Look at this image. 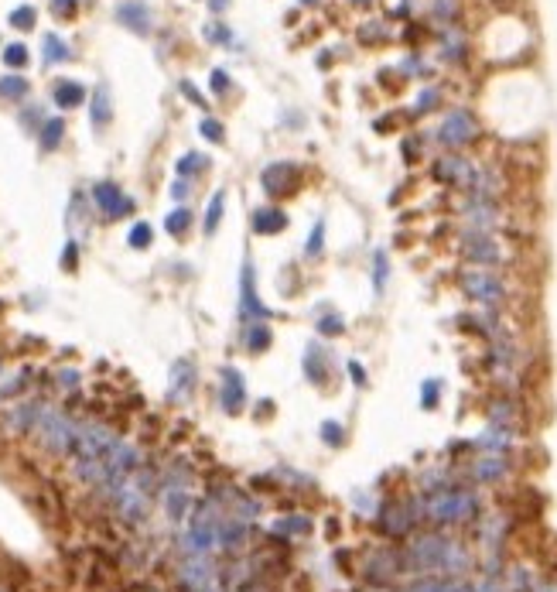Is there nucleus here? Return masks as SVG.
<instances>
[{
  "label": "nucleus",
  "mask_w": 557,
  "mask_h": 592,
  "mask_svg": "<svg viewBox=\"0 0 557 592\" xmlns=\"http://www.w3.org/2000/svg\"><path fill=\"white\" fill-rule=\"evenodd\" d=\"M154 483H157V476L147 469V466H140L130 479H123L120 486H116V493L110 496L113 500V510L116 517L123 520V524H144L147 520V510H151V496H154Z\"/></svg>",
  "instance_id": "1"
},
{
  "label": "nucleus",
  "mask_w": 557,
  "mask_h": 592,
  "mask_svg": "<svg viewBox=\"0 0 557 592\" xmlns=\"http://www.w3.org/2000/svg\"><path fill=\"white\" fill-rule=\"evenodd\" d=\"M35 438L38 445L48 455H72V445H76L79 435V421L69 411H62L55 404H45L38 415V425H35Z\"/></svg>",
  "instance_id": "2"
},
{
  "label": "nucleus",
  "mask_w": 557,
  "mask_h": 592,
  "mask_svg": "<svg viewBox=\"0 0 557 592\" xmlns=\"http://www.w3.org/2000/svg\"><path fill=\"white\" fill-rule=\"evenodd\" d=\"M479 513V496L468 490H434L424 500V517L434 524H465Z\"/></svg>",
  "instance_id": "3"
},
{
  "label": "nucleus",
  "mask_w": 557,
  "mask_h": 592,
  "mask_svg": "<svg viewBox=\"0 0 557 592\" xmlns=\"http://www.w3.org/2000/svg\"><path fill=\"white\" fill-rule=\"evenodd\" d=\"M113 442H116V435L110 425H103V421H79L72 459L76 462H103L106 452L113 449Z\"/></svg>",
  "instance_id": "4"
},
{
  "label": "nucleus",
  "mask_w": 557,
  "mask_h": 592,
  "mask_svg": "<svg viewBox=\"0 0 557 592\" xmlns=\"http://www.w3.org/2000/svg\"><path fill=\"white\" fill-rule=\"evenodd\" d=\"M448 548H451V541L444 534H421L407 544L404 565L417 569V572H441Z\"/></svg>",
  "instance_id": "5"
},
{
  "label": "nucleus",
  "mask_w": 557,
  "mask_h": 592,
  "mask_svg": "<svg viewBox=\"0 0 557 592\" xmlns=\"http://www.w3.org/2000/svg\"><path fill=\"white\" fill-rule=\"evenodd\" d=\"M461 288H465V295L472 298V301L489 305V308H496V305L506 301V284H502L493 271H485V267L465 271V274H461Z\"/></svg>",
  "instance_id": "6"
},
{
  "label": "nucleus",
  "mask_w": 557,
  "mask_h": 592,
  "mask_svg": "<svg viewBox=\"0 0 557 592\" xmlns=\"http://www.w3.org/2000/svg\"><path fill=\"white\" fill-rule=\"evenodd\" d=\"M476 134H479V123L472 120L468 110H451L441 120V127H438V140H441L444 147H461V144L476 140Z\"/></svg>",
  "instance_id": "7"
},
{
  "label": "nucleus",
  "mask_w": 557,
  "mask_h": 592,
  "mask_svg": "<svg viewBox=\"0 0 557 592\" xmlns=\"http://www.w3.org/2000/svg\"><path fill=\"white\" fill-rule=\"evenodd\" d=\"M461 254L468 257L472 264H479V267H493V264L502 260V247L493 240V233H465Z\"/></svg>",
  "instance_id": "8"
},
{
  "label": "nucleus",
  "mask_w": 557,
  "mask_h": 592,
  "mask_svg": "<svg viewBox=\"0 0 557 592\" xmlns=\"http://www.w3.org/2000/svg\"><path fill=\"white\" fill-rule=\"evenodd\" d=\"M93 202L99 206V213L106 219H120V216H130L134 213V199H127L113 181H99L93 189Z\"/></svg>",
  "instance_id": "9"
},
{
  "label": "nucleus",
  "mask_w": 557,
  "mask_h": 592,
  "mask_svg": "<svg viewBox=\"0 0 557 592\" xmlns=\"http://www.w3.org/2000/svg\"><path fill=\"white\" fill-rule=\"evenodd\" d=\"M41 408H45V401H38V397H28V401L11 404V411H7V418H4L7 432L11 435H31L35 432V425H38Z\"/></svg>",
  "instance_id": "10"
},
{
  "label": "nucleus",
  "mask_w": 557,
  "mask_h": 592,
  "mask_svg": "<svg viewBox=\"0 0 557 592\" xmlns=\"http://www.w3.org/2000/svg\"><path fill=\"white\" fill-rule=\"evenodd\" d=\"M161 507H164L171 524L189 520V513H192V493H189V486H185V483H164V490H161Z\"/></svg>",
  "instance_id": "11"
},
{
  "label": "nucleus",
  "mask_w": 557,
  "mask_h": 592,
  "mask_svg": "<svg viewBox=\"0 0 557 592\" xmlns=\"http://www.w3.org/2000/svg\"><path fill=\"white\" fill-rule=\"evenodd\" d=\"M410 507H404V503H386L383 510H380V517H376V524H380V531L386 534V537H407L410 534V527H414V520L417 517H410Z\"/></svg>",
  "instance_id": "12"
},
{
  "label": "nucleus",
  "mask_w": 557,
  "mask_h": 592,
  "mask_svg": "<svg viewBox=\"0 0 557 592\" xmlns=\"http://www.w3.org/2000/svg\"><path fill=\"white\" fill-rule=\"evenodd\" d=\"M465 226H468V233H493L500 226V209L493 202L472 199L465 206Z\"/></svg>",
  "instance_id": "13"
},
{
  "label": "nucleus",
  "mask_w": 557,
  "mask_h": 592,
  "mask_svg": "<svg viewBox=\"0 0 557 592\" xmlns=\"http://www.w3.org/2000/svg\"><path fill=\"white\" fill-rule=\"evenodd\" d=\"M294 164H288V161H277V164H267L264 168V175H260V181H264V192L267 196H288V192H294Z\"/></svg>",
  "instance_id": "14"
},
{
  "label": "nucleus",
  "mask_w": 557,
  "mask_h": 592,
  "mask_svg": "<svg viewBox=\"0 0 557 592\" xmlns=\"http://www.w3.org/2000/svg\"><path fill=\"white\" fill-rule=\"evenodd\" d=\"M240 312L247 318H270L267 305H260V298H257V284H253V267L250 260L243 264V274H240Z\"/></svg>",
  "instance_id": "15"
},
{
  "label": "nucleus",
  "mask_w": 557,
  "mask_h": 592,
  "mask_svg": "<svg viewBox=\"0 0 557 592\" xmlns=\"http://www.w3.org/2000/svg\"><path fill=\"white\" fill-rule=\"evenodd\" d=\"M223 408H226V415H240L243 411V404H247V387H243V374L240 370H232L226 367L223 370Z\"/></svg>",
  "instance_id": "16"
},
{
  "label": "nucleus",
  "mask_w": 557,
  "mask_h": 592,
  "mask_svg": "<svg viewBox=\"0 0 557 592\" xmlns=\"http://www.w3.org/2000/svg\"><path fill=\"white\" fill-rule=\"evenodd\" d=\"M434 178H441V181L455 185V189H468L472 178H476V168L465 158H441L434 164Z\"/></svg>",
  "instance_id": "17"
},
{
  "label": "nucleus",
  "mask_w": 557,
  "mask_h": 592,
  "mask_svg": "<svg viewBox=\"0 0 557 592\" xmlns=\"http://www.w3.org/2000/svg\"><path fill=\"white\" fill-rule=\"evenodd\" d=\"M247 534H250V520H243V517H226L223 520V527H219V548L226 554H236L243 544H247Z\"/></svg>",
  "instance_id": "18"
},
{
  "label": "nucleus",
  "mask_w": 557,
  "mask_h": 592,
  "mask_svg": "<svg viewBox=\"0 0 557 592\" xmlns=\"http://www.w3.org/2000/svg\"><path fill=\"white\" fill-rule=\"evenodd\" d=\"M116 18L123 21L127 28H134L137 35H147L151 31V7L144 4V0H123L120 7H116Z\"/></svg>",
  "instance_id": "19"
},
{
  "label": "nucleus",
  "mask_w": 557,
  "mask_h": 592,
  "mask_svg": "<svg viewBox=\"0 0 557 592\" xmlns=\"http://www.w3.org/2000/svg\"><path fill=\"white\" fill-rule=\"evenodd\" d=\"M404 569V554L397 552H380L369 558V565H366V572L369 579H376V582H386V579H393V575Z\"/></svg>",
  "instance_id": "20"
},
{
  "label": "nucleus",
  "mask_w": 557,
  "mask_h": 592,
  "mask_svg": "<svg viewBox=\"0 0 557 592\" xmlns=\"http://www.w3.org/2000/svg\"><path fill=\"white\" fill-rule=\"evenodd\" d=\"M506 469H510V462H506L502 455H485V459H479V462L472 466V476H476L479 483H496V479L506 476Z\"/></svg>",
  "instance_id": "21"
},
{
  "label": "nucleus",
  "mask_w": 557,
  "mask_h": 592,
  "mask_svg": "<svg viewBox=\"0 0 557 592\" xmlns=\"http://www.w3.org/2000/svg\"><path fill=\"white\" fill-rule=\"evenodd\" d=\"M284 226H288V216H284V209H277V206L257 209V216H253V230H257V233H281Z\"/></svg>",
  "instance_id": "22"
},
{
  "label": "nucleus",
  "mask_w": 557,
  "mask_h": 592,
  "mask_svg": "<svg viewBox=\"0 0 557 592\" xmlns=\"http://www.w3.org/2000/svg\"><path fill=\"white\" fill-rule=\"evenodd\" d=\"M192 384H195V367H192V359H178L171 367V397L178 401V397H185L189 391H192Z\"/></svg>",
  "instance_id": "23"
},
{
  "label": "nucleus",
  "mask_w": 557,
  "mask_h": 592,
  "mask_svg": "<svg viewBox=\"0 0 557 592\" xmlns=\"http://www.w3.org/2000/svg\"><path fill=\"white\" fill-rule=\"evenodd\" d=\"M82 99H86V89H82L79 82L65 79V82H58V86H55V103L62 106V110H69V106H79Z\"/></svg>",
  "instance_id": "24"
},
{
  "label": "nucleus",
  "mask_w": 557,
  "mask_h": 592,
  "mask_svg": "<svg viewBox=\"0 0 557 592\" xmlns=\"http://www.w3.org/2000/svg\"><path fill=\"white\" fill-rule=\"evenodd\" d=\"M110 117H113V110H110V89L96 86V93H93V127H106Z\"/></svg>",
  "instance_id": "25"
},
{
  "label": "nucleus",
  "mask_w": 557,
  "mask_h": 592,
  "mask_svg": "<svg viewBox=\"0 0 557 592\" xmlns=\"http://www.w3.org/2000/svg\"><path fill=\"white\" fill-rule=\"evenodd\" d=\"M240 339H243V346H247L250 353H264L270 346V325H247Z\"/></svg>",
  "instance_id": "26"
},
{
  "label": "nucleus",
  "mask_w": 557,
  "mask_h": 592,
  "mask_svg": "<svg viewBox=\"0 0 557 592\" xmlns=\"http://www.w3.org/2000/svg\"><path fill=\"white\" fill-rule=\"evenodd\" d=\"M510 442H513V438H510V432H506V428H500V425H496V428H489V432H482V438H479V442H476V445H479V449H489V452L496 455V452H506V449H510Z\"/></svg>",
  "instance_id": "27"
},
{
  "label": "nucleus",
  "mask_w": 557,
  "mask_h": 592,
  "mask_svg": "<svg viewBox=\"0 0 557 592\" xmlns=\"http://www.w3.org/2000/svg\"><path fill=\"white\" fill-rule=\"evenodd\" d=\"M274 534L305 537V534H311V520H308V517H301V513H294V517H284V520H277V524H274Z\"/></svg>",
  "instance_id": "28"
},
{
  "label": "nucleus",
  "mask_w": 557,
  "mask_h": 592,
  "mask_svg": "<svg viewBox=\"0 0 557 592\" xmlns=\"http://www.w3.org/2000/svg\"><path fill=\"white\" fill-rule=\"evenodd\" d=\"M69 55H72V52H69V45L58 38V35H45V62H48V65H55V62H65Z\"/></svg>",
  "instance_id": "29"
},
{
  "label": "nucleus",
  "mask_w": 557,
  "mask_h": 592,
  "mask_svg": "<svg viewBox=\"0 0 557 592\" xmlns=\"http://www.w3.org/2000/svg\"><path fill=\"white\" fill-rule=\"evenodd\" d=\"M28 96V79L21 76H4L0 79V99H24Z\"/></svg>",
  "instance_id": "30"
},
{
  "label": "nucleus",
  "mask_w": 557,
  "mask_h": 592,
  "mask_svg": "<svg viewBox=\"0 0 557 592\" xmlns=\"http://www.w3.org/2000/svg\"><path fill=\"white\" fill-rule=\"evenodd\" d=\"M223 206H226V196H223V192H215V199H212L209 202V209H206V223H202V230H206V233H215V230H219V219H223Z\"/></svg>",
  "instance_id": "31"
},
{
  "label": "nucleus",
  "mask_w": 557,
  "mask_h": 592,
  "mask_svg": "<svg viewBox=\"0 0 557 592\" xmlns=\"http://www.w3.org/2000/svg\"><path fill=\"white\" fill-rule=\"evenodd\" d=\"M62 134H65V123H62L58 117L48 120V123L41 127V147H45V151H55L58 140H62Z\"/></svg>",
  "instance_id": "32"
},
{
  "label": "nucleus",
  "mask_w": 557,
  "mask_h": 592,
  "mask_svg": "<svg viewBox=\"0 0 557 592\" xmlns=\"http://www.w3.org/2000/svg\"><path fill=\"white\" fill-rule=\"evenodd\" d=\"M189 226H192V213H189V209H174L171 216L164 219V230H168L171 237H181V233H189Z\"/></svg>",
  "instance_id": "33"
},
{
  "label": "nucleus",
  "mask_w": 557,
  "mask_h": 592,
  "mask_svg": "<svg viewBox=\"0 0 557 592\" xmlns=\"http://www.w3.org/2000/svg\"><path fill=\"white\" fill-rule=\"evenodd\" d=\"M534 589V575L527 572V569H510V586L506 592H530Z\"/></svg>",
  "instance_id": "34"
},
{
  "label": "nucleus",
  "mask_w": 557,
  "mask_h": 592,
  "mask_svg": "<svg viewBox=\"0 0 557 592\" xmlns=\"http://www.w3.org/2000/svg\"><path fill=\"white\" fill-rule=\"evenodd\" d=\"M127 243H130V247H137V250H144V247L151 243V226H147V223H134V230H130Z\"/></svg>",
  "instance_id": "35"
},
{
  "label": "nucleus",
  "mask_w": 557,
  "mask_h": 592,
  "mask_svg": "<svg viewBox=\"0 0 557 592\" xmlns=\"http://www.w3.org/2000/svg\"><path fill=\"white\" fill-rule=\"evenodd\" d=\"M322 240H325V223H315V230H311V237H308L305 257H318V254H322Z\"/></svg>",
  "instance_id": "36"
},
{
  "label": "nucleus",
  "mask_w": 557,
  "mask_h": 592,
  "mask_svg": "<svg viewBox=\"0 0 557 592\" xmlns=\"http://www.w3.org/2000/svg\"><path fill=\"white\" fill-rule=\"evenodd\" d=\"M11 24H14V28H24V31L35 28V7H18V11L11 14Z\"/></svg>",
  "instance_id": "37"
},
{
  "label": "nucleus",
  "mask_w": 557,
  "mask_h": 592,
  "mask_svg": "<svg viewBox=\"0 0 557 592\" xmlns=\"http://www.w3.org/2000/svg\"><path fill=\"white\" fill-rule=\"evenodd\" d=\"M206 168V158L202 155H185V158L178 161V172L181 175H195V172H202Z\"/></svg>",
  "instance_id": "38"
},
{
  "label": "nucleus",
  "mask_w": 557,
  "mask_h": 592,
  "mask_svg": "<svg viewBox=\"0 0 557 592\" xmlns=\"http://www.w3.org/2000/svg\"><path fill=\"white\" fill-rule=\"evenodd\" d=\"M4 62H7V65H24V62H28V48H24V45H7V48H4Z\"/></svg>",
  "instance_id": "39"
},
{
  "label": "nucleus",
  "mask_w": 557,
  "mask_h": 592,
  "mask_svg": "<svg viewBox=\"0 0 557 592\" xmlns=\"http://www.w3.org/2000/svg\"><path fill=\"white\" fill-rule=\"evenodd\" d=\"M489 415H493V421H496L500 428H506V425L513 421V408H510L506 401H500V404H493V411H489Z\"/></svg>",
  "instance_id": "40"
},
{
  "label": "nucleus",
  "mask_w": 557,
  "mask_h": 592,
  "mask_svg": "<svg viewBox=\"0 0 557 592\" xmlns=\"http://www.w3.org/2000/svg\"><path fill=\"white\" fill-rule=\"evenodd\" d=\"M373 281H376V291H383V281H386V254L383 250L373 257Z\"/></svg>",
  "instance_id": "41"
},
{
  "label": "nucleus",
  "mask_w": 557,
  "mask_h": 592,
  "mask_svg": "<svg viewBox=\"0 0 557 592\" xmlns=\"http://www.w3.org/2000/svg\"><path fill=\"white\" fill-rule=\"evenodd\" d=\"M441 579H431V575H427V579H417V582H414V586H407L404 592H441Z\"/></svg>",
  "instance_id": "42"
},
{
  "label": "nucleus",
  "mask_w": 557,
  "mask_h": 592,
  "mask_svg": "<svg viewBox=\"0 0 557 592\" xmlns=\"http://www.w3.org/2000/svg\"><path fill=\"white\" fill-rule=\"evenodd\" d=\"M202 134L209 140H215V144H223L226 140V134H223V123L219 120H202Z\"/></svg>",
  "instance_id": "43"
},
{
  "label": "nucleus",
  "mask_w": 557,
  "mask_h": 592,
  "mask_svg": "<svg viewBox=\"0 0 557 592\" xmlns=\"http://www.w3.org/2000/svg\"><path fill=\"white\" fill-rule=\"evenodd\" d=\"M322 438H325L328 445H342V425L325 421V425H322Z\"/></svg>",
  "instance_id": "44"
},
{
  "label": "nucleus",
  "mask_w": 557,
  "mask_h": 592,
  "mask_svg": "<svg viewBox=\"0 0 557 592\" xmlns=\"http://www.w3.org/2000/svg\"><path fill=\"white\" fill-rule=\"evenodd\" d=\"M438 394H441V384H438V380H427V384H424V391H421L424 408H434V401H438Z\"/></svg>",
  "instance_id": "45"
},
{
  "label": "nucleus",
  "mask_w": 557,
  "mask_h": 592,
  "mask_svg": "<svg viewBox=\"0 0 557 592\" xmlns=\"http://www.w3.org/2000/svg\"><path fill=\"white\" fill-rule=\"evenodd\" d=\"M444 55L448 59H461V38L455 31H448V38H444Z\"/></svg>",
  "instance_id": "46"
},
{
  "label": "nucleus",
  "mask_w": 557,
  "mask_h": 592,
  "mask_svg": "<svg viewBox=\"0 0 557 592\" xmlns=\"http://www.w3.org/2000/svg\"><path fill=\"white\" fill-rule=\"evenodd\" d=\"M318 329H322L325 336H339V333H342V318H339V315H328V318H322V322H318Z\"/></svg>",
  "instance_id": "47"
},
{
  "label": "nucleus",
  "mask_w": 557,
  "mask_h": 592,
  "mask_svg": "<svg viewBox=\"0 0 557 592\" xmlns=\"http://www.w3.org/2000/svg\"><path fill=\"white\" fill-rule=\"evenodd\" d=\"M58 387H62V391H76V387H79V374H76V370H62V374H58Z\"/></svg>",
  "instance_id": "48"
},
{
  "label": "nucleus",
  "mask_w": 557,
  "mask_h": 592,
  "mask_svg": "<svg viewBox=\"0 0 557 592\" xmlns=\"http://www.w3.org/2000/svg\"><path fill=\"white\" fill-rule=\"evenodd\" d=\"M434 103H438V89H424L421 99H417V113H424V110H434Z\"/></svg>",
  "instance_id": "49"
},
{
  "label": "nucleus",
  "mask_w": 557,
  "mask_h": 592,
  "mask_svg": "<svg viewBox=\"0 0 557 592\" xmlns=\"http://www.w3.org/2000/svg\"><path fill=\"white\" fill-rule=\"evenodd\" d=\"M209 86L215 89V93H226V89H230V76H226L223 69H215V72H212V79H209Z\"/></svg>",
  "instance_id": "50"
},
{
  "label": "nucleus",
  "mask_w": 557,
  "mask_h": 592,
  "mask_svg": "<svg viewBox=\"0 0 557 592\" xmlns=\"http://www.w3.org/2000/svg\"><path fill=\"white\" fill-rule=\"evenodd\" d=\"M434 14L441 21H448L451 14H455V0H434Z\"/></svg>",
  "instance_id": "51"
},
{
  "label": "nucleus",
  "mask_w": 557,
  "mask_h": 592,
  "mask_svg": "<svg viewBox=\"0 0 557 592\" xmlns=\"http://www.w3.org/2000/svg\"><path fill=\"white\" fill-rule=\"evenodd\" d=\"M206 38L209 41H226L230 38V31H226L223 24H209V28H206Z\"/></svg>",
  "instance_id": "52"
},
{
  "label": "nucleus",
  "mask_w": 557,
  "mask_h": 592,
  "mask_svg": "<svg viewBox=\"0 0 557 592\" xmlns=\"http://www.w3.org/2000/svg\"><path fill=\"white\" fill-rule=\"evenodd\" d=\"M189 192H192V181H189V178H185V181H174V189H171L174 199H189Z\"/></svg>",
  "instance_id": "53"
},
{
  "label": "nucleus",
  "mask_w": 557,
  "mask_h": 592,
  "mask_svg": "<svg viewBox=\"0 0 557 592\" xmlns=\"http://www.w3.org/2000/svg\"><path fill=\"white\" fill-rule=\"evenodd\" d=\"M52 7H55V14H72V11H76V0H52Z\"/></svg>",
  "instance_id": "54"
},
{
  "label": "nucleus",
  "mask_w": 557,
  "mask_h": 592,
  "mask_svg": "<svg viewBox=\"0 0 557 592\" xmlns=\"http://www.w3.org/2000/svg\"><path fill=\"white\" fill-rule=\"evenodd\" d=\"M349 374L356 376V384H359V387H363V384H366V370H363V367H359V363H349Z\"/></svg>",
  "instance_id": "55"
},
{
  "label": "nucleus",
  "mask_w": 557,
  "mask_h": 592,
  "mask_svg": "<svg viewBox=\"0 0 557 592\" xmlns=\"http://www.w3.org/2000/svg\"><path fill=\"white\" fill-rule=\"evenodd\" d=\"M181 93H189V96H192L195 103H198V106H202V96H198V89H195L192 82H181Z\"/></svg>",
  "instance_id": "56"
},
{
  "label": "nucleus",
  "mask_w": 557,
  "mask_h": 592,
  "mask_svg": "<svg viewBox=\"0 0 557 592\" xmlns=\"http://www.w3.org/2000/svg\"><path fill=\"white\" fill-rule=\"evenodd\" d=\"M76 243H69V250H65V257H62V260H65V264H69V267H72V264H76Z\"/></svg>",
  "instance_id": "57"
},
{
  "label": "nucleus",
  "mask_w": 557,
  "mask_h": 592,
  "mask_svg": "<svg viewBox=\"0 0 557 592\" xmlns=\"http://www.w3.org/2000/svg\"><path fill=\"white\" fill-rule=\"evenodd\" d=\"M212 4V11H226V7H230V0H209Z\"/></svg>",
  "instance_id": "58"
},
{
  "label": "nucleus",
  "mask_w": 557,
  "mask_h": 592,
  "mask_svg": "<svg viewBox=\"0 0 557 592\" xmlns=\"http://www.w3.org/2000/svg\"><path fill=\"white\" fill-rule=\"evenodd\" d=\"M537 592H557V586H540Z\"/></svg>",
  "instance_id": "59"
},
{
  "label": "nucleus",
  "mask_w": 557,
  "mask_h": 592,
  "mask_svg": "<svg viewBox=\"0 0 557 592\" xmlns=\"http://www.w3.org/2000/svg\"><path fill=\"white\" fill-rule=\"evenodd\" d=\"M352 4H369V0H352Z\"/></svg>",
  "instance_id": "60"
},
{
  "label": "nucleus",
  "mask_w": 557,
  "mask_h": 592,
  "mask_svg": "<svg viewBox=\"0 0 557 592\" xmlns=\"http://www.w3.org/2000/svg\"><path fill=\"white\" fill-rule=\"evenodd\" d=\"M0 374H4V359H0Z\"/></svg>",
  "instance_id": "61"
},
{
  "label": "nucleus",
  "mask_w": 557,
  "mask_h": 592,
  "mask_svg": "<svg viewBox=\"0 0 557 592\" xmlns=\"http://www.w3.org/2000/svg\"><path fill=\"white\" fill-rule=\"evenodd\" d=\"M0 401H4V397H0Z\"/></svg>",
  "instance_id": "62"
}]
</instances>
